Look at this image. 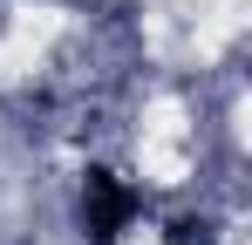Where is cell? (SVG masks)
Returning a JSON list of instances; mask_svg holds the SVG:
<instances>
[{"label":"cell","instance_id":"cell-1","mask_svg":"<svg viewBox=\"0 0 252 245\" xmlns=\"http://www.w3.org/2000/svg\"><path fill=\"white\" fill-rule=\"evenodd\" d=\"M129 218H136V191H129L116 170L95 163L82 177V232H89V245H116Z\"/></svg>","mask_w":252,"mask_h":245}]
</instances>
